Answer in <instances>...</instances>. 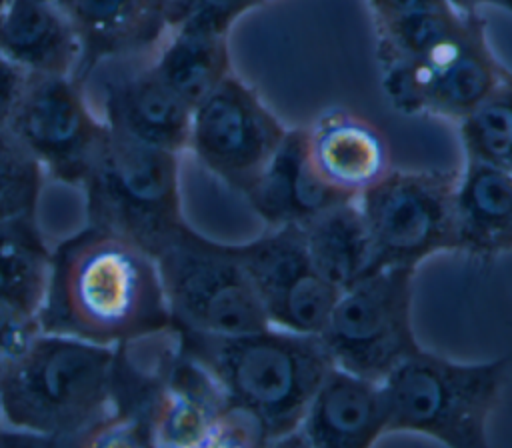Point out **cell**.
<instances>
[{
	"label": "cell",
	"instance_id": "ac0fdd59",
	"mask_svg": "<svg viewBox=\"0 0 512 448\" xmlns=\"http://www.w3.org/2000/svg\"><path fill=\"white\" fill-rule=\"evenodd\" d=\"M0 54L28 74L74 76L80 44L54 0H6Z\"/></svg>",
	"mask_w": 512,
	"mask_h": 448
},
{
	"label": "cell",
	"instance_id": "30bf717a",
	"mask_svg": "<svg viewBox=\"0 0 512 448\" xmlns=\"http://www.w3.org/2000/svg\"><path fill=\"white\" fill-rule=\"evenodd\" d=\"M8 130L40 162L46 176L82 188L108 126L72 76L28 74Z\"/></svg>",
	"mask_w": 512,
	"mask_h": 448
},
{
	"label": "cell",
	"instance_id": "7402d4cb",
	"mask_svg": "<svg viewBox=\"0 0 512 448\" xmlns=\"http://www.w3.org/2000/svg\"><path fill=\"white\" fill-rule=\"evenodd\" d=\"M168 34L152 64L160 78L194 108L230 74L228 34L198 28H172Z\"/></svg>",
	"mask_w": 512,
	"mask_h": 448
},
{
	"label": "cell",
	"instance_id": "1f68e13d",
	"mask_svg": "<svg viewBox=\"0 0 512 448\" xmlns=\"http://www.w3.org/2000/svg\"><path fill=\"white\" fill-rule=\"evenodd\" d=\"M6 366H8V360L0 354V380H2V376H4V372H6Z\"/></svg>",
	"mask_w": 512,
	"mask_h": 448
},
{
	"label": "cell",
	"instance_id": "6da1fadb",
	"mask_svg": "<svg viewBox=\"0 0 512 448\" xmlns=\"http://www.w3.org/2000/svg\"><path fill=\"white\" fill-rule=\"evenodd\" d=\"M38 320L42 332L100 346L172 328L156 258L94 224L52 248Z\"/></svg>",
	"mask_w": 512,
	"mask_h": 448
},
{
	"label": "cell",
	"instance_id": "4dcf8cb0",
	"mask_svg": "<svg viewBox=\"0 0 512 448\" xmlns=\"http://www.w3.org/2000/svg\"><path fill=\"white\" fill-rule=\"evenodd\" d=\"M450 2L464 12H476L482 6H492L512 14V0H450Z\"/></svg>",
	"mask_w": 512,
	"mask_h": 448
},
{
	"label": "cell",
	"instance_id": "5bb4252c",
	"mask_svg": "<svg viewBox=\"0 0 512 448\" xmlns=\"http://www.w3.org/2000/svg\"><path fill=\"white\" fill-rule=\"evenodd\" d=\"M100 118L112 132L174 154L188 150L192 108L154 64L110 70L100 82Z\"/></svg>",
	"mask_w": 512,
	"mask_h": 448
},
{
	"label": "cell",
	"instance_id": "2e32d148",
	"mask_svg": "<svg viewBox=\"0 0 512 448\" xmlns=\"http://www.w3.org/2000/svg\"><path fill=\"white\" fill-rule=\"evenodd\" d=\"M244 196L268 228L302 226L336 204L358 200L334 190L320 178L308 154L306 128L286 130Z\"/></svg>",
	"mask_w": 512,
	"mask_h": 448
},
{
	"label": "cell",
	"instance_id": "3957f363",
	"mask_svg": "<svg viewBox=\"0 0 512 448\" xmlns=\"http://www.w3.org/2000/svg\"><path fill=\"white\" fill-rule=\"evenodd\" d=\"M114 346L40 332L8 362L0 416L46 444L84 446L112 414Z\"/></svg>",
	"mask_w": 512,
	"mask_h": 448
},
{
	"label": "cell",
	"instance_id": "f546056e",
	"mask_svg": "<svg viewBox=\"0 0 512 448\" xmlns=\"http://www.w3.org/2000/svg\"><path fill=\"white\" fill-rule=\"evenodd\" d=\"M374 18V26L392 24L414 14L450 4V0H366Z\"/></svg>",
	"mask_w": 512,
	"mask_h": 448
},
{
	"label": "cell",
	"instance_id": "603a6c76",
	"mask_svg": "<svg viewBox=\"0 0 512 448\" xmlns=\"http://www.w3.org/2000/svg\"><path fill=\"white\" fill-rule=\"evenodd\" d=\"M52 250L34 216L0 220V300L38 312Z\"/></svg>",
	"mask_w": 512,
	"mask_h": 448
},
{
	"label": "cell",
	"instance_id": "d6986e66",
	"mask_svg": "<svg viewBox=\"0 0 512 448\" xmlns=\"http://www.w3.org/2000/svg\"><path fill=\"white\" fill-rule=\"evenodd\" d=\"M456 250L480 258L512 250V174L466 160L456 186Z\"/></svg>",
	"mask_w": 512,
	"mask_h": 448
},
{
	"label": "cell",
	"instance_id": "484cf974",
	"mask_svg": "<svg viewBox=\"0 0 512 448\" xmlns=\"http://www.w3.org/2000/svg\"><path fill=\"white\" fill-rule=\"evenodd\" d=\"M264 0H168L172 28H198L228 34L230 26Z\"/></svg>",
	"mask_w": 512,
	"mask_h": 448
},
{
	"label": "cell",
	"instance_id": "44dd1931",
	"mask_svg": "<svg viewBox=\"0 0 512 448\" xmlns=\"http://www.w3.org/2000/svg\"><path fill=\"white\" fill-rule=\"evenodd\" d=\"M310 260L320 276L344 290L376 272L358 200L336 204L302 224Z\"/></svg>",
	"mask_w": 512,
	"mask_h": 448
},
{
	"label": "cell",
	"instance_id": "4fadbf2b",
	"mask_svg": "<svg viewBox=\"0 0 512 448\" xmlns=\"http://www.w3.org/2000/svg\"><path fill=\"white\" fill-rule=\"evenodd\" d=\"M70 22L80 60L74 80L82 86L108 62L134 60L170 32L168 0H54Z\"/></svg>",
	"mask_w": 512,
	"mask_h": 448
},
{
	"label": "cell",
	"instance_id": "9c48e42d",
	"mask_svg": "<svg viewBox=\"0 0 512 448\" xmlns=\"http://www.w3.org/2000/svg\"><path fill=\"white\" fill-rule=\"evenodd\" d=\"M380 68L382 90L394 110L456 122L472 112L504 74L478 14L448 38Z\"/></svg>",
	"mask_w": 512,
	"mask_h": 448
},
{
	"label": "cell",
	"instance_id": "ffe728a7",
	"mask_svg": "<svg viewBox=\"0 0 512 448\" xmlns=\"http://www.w3.org/2000/svg\"><path fill=\"white\" fill-rule=\"evenodd\" d=\"M228 406L214 376L180 350L154 410V446L200 448Z\"/></svg>",
	"mask_w": 512,
	"mask_h": 448
},
{
	"label": "cell",
	"instance_id": "9a60e30c",
	"mask_svg": "<svg viewBox=\"0 0 512 448\" xmlns=\"http://www.w3.org/2000/svg\"><path fill=\"white\" fill-rule=\"evenodd\" d=\"M382 434H388L382 382L332 366L314 392L298 430L288 438L314 448H368Z\"/></svg>",
	"mask_w": 512,
	"mask_h": 448
},
{
	"label": "cell",
	"instance_id": "5b68a950",
	"mask_svg": "<svg viewBox=\"0 0 512 448\" xmlns=\"http://www.w3.org/2000/svg\"><path fill=\"white\" fill-rule=\"evenodd\" d=\"M178 156L108 128L82 184L88 224L112 230L156 258L186 226Z\"/></svg>",
	"mask_w": 512,
	"mask_h": 448
},
{
	"label": "cell",
	"instance_id": "52a82bcc",
	"mask_svg": "<svg viewBox=\"0 0 512 448\" xmlns=\"http://www.w3.org/2000/svg\"><path fill=\"white\" fill-rule=\"evenodd\" d=\"M414 274L388 266L344 288L318 334L334 366L384 382L422 350L412 324Z\"/></svg>",
	"mask_w": 512,
	"mask_h": 448
},
{
	"label": "cell",
	"instance_id": "83f0119b",
	"mask_svg": "<svg viewBox=\"0 0 512 448\" xmlns=\"http://www.w3.org/2000/svg\"><path fill=\"white\" fill-rule=\"evenodd\" d=\"M42 332L38 312L0 300V354L10 362Z\"/></svg>",
	"mask_w": 512,
	"mask_h": 448
},
{
	"label": "cell",
	"instance_id": "f1b7e54d",
	"mask_svg": "<svg viewBox=\"0 0 512 448\" xmlns=\"http://www.w3.org/2000/svg\"><path fill=\"white\" fill-rule=\"evenodd\" d=\"M28 72L0 54V130H8L14 110L20 102Z\"/></svg>",
	"mask_w": 512,
	"mask_h": 448
},
{
	"label": "cell",
	"instance_id": "8992f818",
	"mask_svg": "<svg viewBox=\"0 0 512 448\" xmlns=\"http://www.w3.org/2000/svg\"><path fill=\"white\" fill-rule=\"evenodd\" d=\"M156 264L174 328L230 336L270 326L230 244L186 224Z\"/></svg>",
	"mask_w": 512,
	"mask_h": 448
},
{
	"label": "cell",
	"instance_id": "cb8c5ba5",
	"mask_svg": "<svg viewBox=\"0 0 512 448\" xmlns=\"http://www.w3.org/2000/svg\"><path fill=\"white\" fill-rule=\"evenodd\" d=\"M458 124L466 160L512 174V74L504 70L494 90Z\"/></svg>",
	"mask_w": 512,
	"mask_h": 448
},
{
	"label": "cell",
	"instance_id": "8fae6325",
	"mask_svg": "<svg viewBox=\"0 0 512 448\" xmlns=\"http://www.w3.org/2000/svg\"><path fill=\"white\" fill-rule=\"evenodd\" d=\"M286 130L258 94L230 72L192 108L188 150L216 178L244 194Z\"/></svg>",
	"mask_w": 512,
	"mask_h": 448
},
{
	"label": "cell",
	"instance_id": "ba28073f",
	"mask_svg": "<svg viewBox=\"0 0 512 448\" xmlns=\"http://www.w3.org/2000/svg\"><path fill=\"white\" fill-rule=\"evenodd\" d=\"M452 170H388L358 196L374 268H416L428 256L456 250V186Z\"/></svg>",
	"mask_w": 512,
	"mask_h": 448
},
{
	"label": "cell",
	"instance_id": "7c38bea8",
	"mask_svg": "<svg viewBox=\"0 0 512 448\" xmlns=\"http://www.w3.org/2000/svg\"><path fill=\"white\" fill-rule=\"evenodd\" d=\"M230 248L272 326L302 334L322 332L342 290L314 268L302 226H274Z\"/></svg>",
	"mask_w": 512,
	"mask_h": 448
},
{
	"label": "cell",
	"instance_id": "e0dca14e",
	"mask_svg": "<svg viewBox=\"0 0 512 448\" xmlns=\"http://www.w3.org/2000/svg\"><path fill=\"white\" fill-rule=\"evenodd\" d=\"M306 138L320 178L350 198H358L390 170L384 134L360 114L340 108L322 112L306 128Z\"/></svg>",
	"mask_w": 512,
	"mask_h": 448
},
{
	"label": "cell",
	"instance_id": "277c9868",
	"mask_svg": "<svg viewBox=\"0 0 512 448\" xmlns=\"http://www.w3.org/2000/svg\"><path fill=\"white\" fill-rule=\"evenodd\" d=\"M506 368V358L456 362L422 348L382 382L388 434L414 432L450 448L486 446Z\"/></svg>",
	"mask_w": 512,
	"mask_h": 448
},
{
	"label": "cell",
	"instance_id": "d6a6232c",
	"mask_svg": "<svg viewBox=\"0 0 512 448\" xmlns=\"http://www.w3.org/2000/svg\"><path fill=\"white\" fill-rule=\"evenodd\" d=\"M4 2H6V0H0V12H2V8H4Z\"/></svg>",
	"mask_w": 512,
	"mask_h": 448
},
{
	"label": "cell",
	"instance_id": "4316f807",
	"mask_svg": "<svg viewBox=\"0 0 512 448\" xmlns=\"http://www.w3.org/2000/svg\"><path fill=\"white\" fill-rule=\"evenodd\" d=\"M202 446L252 448V446H270V442L264 428L250 414L234 406H228L210 428Z\"/></svg>",
	"mask_w": 512,
	"mask_h": 448
},
{
	"label": "cell",
	"instance_id": "836d02e7",
	"mask_svg": "<svg viewBox=\"0 0 512 448\" xmlns=\"http://www.w3.org/2000/svg\"><path fill=\"white\" fill-rule=\"evenodd\" d=\"M264 2H268V0H264Z\"/></svg>",
	"mask_w": 512,
	"mask_h": 448
},
{
	"label": "cell",
	"instance_id": "d4e9b609",
	"mask_svg": "<svg viewBox=\"0 0 512 448\" xmlns=\"http://www.w3.org/2000/svg\"><path fill=\"white\" fill-rule=\"evenodd\" d=\"M46 172L26 146L0 130V220L34 216Z\"/></svg>",
	"mask_w": 512,
	"mask_h": 448
},
{
	"label": "cell",
	"instance_id": "7a4b0ae2",
	"mask_svg": "<svg viewBox=\"0 0 512 448\" xmlns=\"http://www.w3.org/2000/svg\"><path fill=\"white\" fill-rule=\"evenodd\" d=\"M178 340L180 350L214 376L228 404L264 428L270 444L298 430L314 392L334 366L318 334L272 324L230 336L178 330Z\"/></svg>",
	"mask_w": 512,
	"mask_h": 448
}]
</instances>
